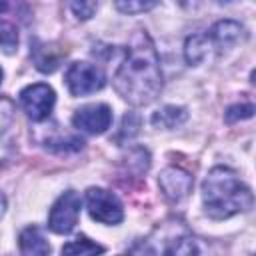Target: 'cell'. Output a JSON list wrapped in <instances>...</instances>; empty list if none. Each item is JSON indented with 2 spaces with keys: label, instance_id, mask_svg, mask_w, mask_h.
Segmentation results:
<instances>
[{
  "label": "cell",
  "instance_id": "18",
  "mask_svg": "<svg viewBox=\"0 0 256 256\" xmlns=\"http://www.w3.org/2000/svg\"><path fill=\"white\" fill-rule=\"evenodd\" d=\"M98 2L100 0H68L70 10L78 20H90L96 14Z\"/></svg>",
  "mask_w": 256,
  "mask_h": 256
},
{
  "label": "cell",
  "instance_id": "24",
  "mask_svg": "<svg viewBox=\"0 0 256 256\" xmlns=\"http://www.w3.org/2000/svg\"><path fill=\"white\" fill-rule=\"evenodd\" d=\"M220 2H232V0H220Z\"/></svg>",
  "mask_w": 256,
  "mask_h": 256
},
{
  "label": "cell",
  "instance_id": "21",
  "mask_svg": "<svg viewBox=\"0 0 256 256\" xmlns=\"http://www.w3.org/2000/svg\"><path fill=\"white\" fill-rule=\"evenodd\" d=\"M180 6H184V8H192V6H196L198 4V0H176Z\"/></svg>",
  "mask_w": 256,
  "mask_h": 256
},
{
  "label": "cell",
  "instance_id": "12",
  "mask_svg": "<svg viewBox=\"0 0 256 256\" xmlns=\"http://www.w3.org/2000/svg\"><path fill=\"white\" fill-rule=\"evenodd\" d=\"M20 252L26 256H44L50 252V244L38 226H28L18 236Z\"/></svg>",
  "mask_w": 256,
  "mask_h": 256
},
{
  "label": "cell",
  "instance_id": "16",
  "mask_svg": "<svg viewBox=\"0 0 256 256\" xmlns=\"http://www.w3.org/2000/svg\"><path fill=\"white\" fill-rule=\"evenodd\" d=\"M62 252L64 254H80V256L82 254H100V252H104V246L92 242L86 236H76L74 240H70L62 246Z\"/></svg>",
  "mask_w": 256,
  "mask_h": 256
},
{
  "label": "cell",
  "instance_id": "4",
  "mask_svg": "<svg viewBox=\"0 0 256 256\" xmlns=\"http://www.w3.org/2000/svg\"><path fill=\"white\" fill-rule=\"evenodd\" d=\"M66 88L72 96H88L104 88L106 76L104 72L90 62H74L64 74Z\"/></svg>",
  "mask_w": 256,
  "mask_h": 256
},
{
  "label": "cell",
  "instance_id": "9",
  "mask_svg": "<svg viewBox=\"0 0 256 256\" xmlns=\"http://www.w3.org/2000/svg\"><path fill=\"white\" fill-rule=\"evenodd\" d=\"M242 36H244V26L234 20H220L206 32V38H208L212 50H216L218 54L224 52L226 48L234 46Z\"/></svg>",
  "mask_w": 256,
  "mask_h": 256
},
{
  "label": "cell",
  "instance_id": "7",
  "mask_svg": "<svg viewBox=\"0 0 256 256\" xmlns=\"http://www.w3.org/2000/svg\"><path fill=\"white\" fill-rule=\"evenodd\" d=\"M72 124L76 130L86 134H102L112 124V110L108 104L102 102L86 104L72 114Z\"/></svg>",
  "mask_w": 256,
  "mask_h": 256
},
{
  "label": "cell",
  "instance_id": "22",
  "mask_svg": "<svg viewBox=\"0 0 256 256\" xmlns=\"http://www.w3.org/2000/svg\"><path fill=\"white\" fill-rule=\"evenodd\" d=\"M4 210H6V196L0 192V216L4 214Z\"/></svg>",
  "mask_w": 256,
  "mask_h": 256
},
{
  "label": "cell",
  "instance_id": "15",
  "mask_svg": "<svg viewBox=\"0 0 256 256\" xmlns=\"http://www.w3.org/2000/svg\"><path fill=\"white\" fill-rule=\"evenodd\" d=\"M212 52V46L206 38V34H196V36H190L186 38V44H184V58L190 66H196L200 62H204Z\"/></svg>",
  "mask_w": 256,
  "mask_h": 256
},
{
  "label": "cell",
  "instance_id": "2",
  "mask_svg": "<svg viewBox=\"0 0 256 256\" xmlns=\"http://www.w3.org/2000/svg\"><path fill=\"white\" fill-rule=\"evenodd\" d=\"M204 212L212 220H226L248 212L254 204L252 190L228 166H214L202 182Z\"/></svg>",
  "mask_w": 256,
  "mask_h": 256
},
{
  "label": "cell",
  "instance_id": "3",
  "mask_svg": "<svg viewBox=\"0 0 256 256\" xmlns=\"http://www.w3.org/2000/svg\"><path fill=\"white\" fill-rule=\"evenodd\" d=\"M84 202H86V210H88L90 218L100 224L116 226L124 220L122 202L118 200L116 194H112L106 188H96V186L88 188L84 194Z\"/></svg>",
  "mask_w": 256,
  "mask_h": 256
},
{
  "label": "cell",
  "instance_id": "13",
  "mask_svg": "<svg viewBox=\"0 0 256 256\" xmlns=\"http://www.w3.org/2000/svg\"><path fill=\"white\" fill-rule=\"evenodd\" d=\"M188 120V110L182 106H164L160 110H156L150 118L154 128H162V130H172L178 128L180 124H184Z\"/></svg>",
  "mask_w": 256,
  "mask_h": 256
},
{
  "label": "cell",
  "instance_id": "23",
  "mask_svg": "<svg viewBox=\"0 0 256 256\" xmlns=\"http://www.w3.org/2000/svg\"><path fill=\"white\" fill-rule=\"evenodd\" d=\"M0 84H2V70H0Z\"/></svg>",
  "mask_w": 256,
  "mask_h": 256
},
{
  "label": "cell",
  "instance_id": "10",
  "mask_svg": "<svg viewBox=\"0 0 256 256\" xmlns=\"http://www.w3.org/2000/svg\"><path fill=\"white\" fill-rule=\"evenodd\" d=\"M14 108L8 100H0V166L6 164L14 152H16V144H14V116H12Z\"/></svg>",
  "mask_w": 256,
  "mask_h": 256
},
{
  "label": "cell",
  "instance_id": "20",
  "mask_svg": "<svg viewBox=\"0 0 256 256\" xmlns=\"http://www.w3.org/2000/svg\"><path fill=\"white\" fill-rule=\"evenodd\" d=\"M254 114V106L252 104H234L226 110L224 118L226 122H236V120H244V118H250Z\"/></svg>",
  "mask_w": 256,
  "mask_h": 256
},
{
  "label": "cell",
  "instance_id": "14",
  "mask_svg": "<svg viewBox=\"0 0 256 256\" xmlns=\"http://www.w3.org/2000/svg\"><path fill=\"white\" fill-rule=\"evenodd\" d=\"M42 144L46 146V148H50V150H54V152H68V150H78V148H82V138H78V136H72V134H66L60 126H52L50 128V132H48V136L42 140Z\"/></svg>",
  "mask_w": 256,
  "mask_h": 256
},
{
  "label": "cell",
  "instance_id": "8",
  "mask_svg": "<svg viewBox=\"0 0 256 256\" xmlns=\"http://www.w3.org/2000/svg\"><path fill=\"white\" fill-rule=\"evenodd\" d=\"M192 184H194L192 176H190L184 168H180V166H168V168H164V170L160 172V176H158L160 192H162V196H164L168 202H172V204L182 202V200L190 194Z\"/></svg>",
  "mask_w": 256,
  "mask_h": 256
},
{
  "label": "cell",
  "instance_id": "1",
  "mask_svg": "<svg viewBox=\"0 0 256 256\" xmlns=\"http://www.w3.org/2000/svg\"><path fill=\"white\" fill-rule=\"evenodd\" d=\"M114 88L132 106H146L162 92V70L158 50L146 30H138L128 48L122 64L114 74Z\"/></svg>",
  "mask_w": 256,
  "mask_h": 256
},
{
  "label": "cell",
  "instance_id": "6",
  "mask_svg": "<svg viewBox=\"0 0 256 256\" xmlns=\"http://www.w3.org/2000/svg\"><path fill=\"white\" fill-rule=\"evenodd\" d=\"M18 100H20L22 110L28 114V118H32L34 122H42L50 116L56 104V92L52 90V86L38 82V84H30L22 88L18 94Z\"/></svg>",
  "mask_w": 256,
  "mask_h": 256
},
{
  "label": "cell",
  "instance_id": "19",
  "mask_svg": "<svg viewBox=\"0 0 256 256\" xmlns=\"http://www.w3.org/2000/svg\"><path fill=\"white\" fill-rule=\"evenodd\" d=\"M138 126H140V118L136 114H126L122 118V128H120V134H118V140H130L132 136L138 134Z\"/></svg>",
  "mask_w": 256,
  "mask_h": 256
},
{
  "label": "cell",
  "instance_id": "11",
  "mask_svg": "<svg viewBox=\"0 0 256 256\" xmlns=\"http://www.w3.org/2000/svg\"><path fill=\"white\" fill-rule=\"evenodd\" d=\"M14 0H0V48L6 54H14L18 48V24L10 16Z\"/></svg>",
  "mask_w": 256,
  "mask_h": 256
},
{
  "label": "cell",
  "instance_id": "17",
  "mask_svg": "<svg viewBox=\"0 0 256 256\" xmlns=\"http://www.w3.org/2000/svg\"><path fill=\"white\" fill-rule=\"evenodd\" d=\"M160 0H114L116 8L122 14H142L152 10Z\"/></svg>",
  "mask_w": 256,
  "mask_h": 256
},
{
  "label": "cell",
  "instance_id": "5",
  "mask_svg": "<svg viewBox=\"0 0 256 256\" xmlns=\"http://www.w3.org/2000/svg\"><path fill=\"white\" fill-rule=\"evenodd\" d=\"M80 206H82V200H80V194L76 190L62 192L56 198V202L52 204V208H50L48 228L54 234L72 232L74 226L78 224V218H80Z\"/></svg>",
  "mask_w": 256,
  "mask_h": 256
}]
</instances>
